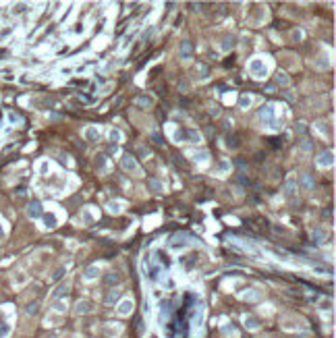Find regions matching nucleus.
<instances>
[{
    "mask_svg": "<svg viewBox=\"0 0 336 338\" xmlns=\"http://www.w3.org/2000/svg\"><path fill=\"white\" fill-rule=\"evenodd\" d=\"M29 214H31V216H37V214H40V206H37V203H33V206H31V210H29Z\"/></svg>",
    "mask_w": 336,
    "mask_h": 338,
    "instance_id": "1",
    "label": "nucleus"
},
{
    "mask_svg": "<svg viewBox=\"0 0 336 338\" xmlns=\"http://www.w3.org/2000/svg\"><path fill=\"white\" fill-rule=\"evenodd\" d=\"M87 137L89 139H98V133L96 131H87Z\"/></svg>",
    "mask_w": 336,
    "mask_h": 338,
    "instance_id": "2",
    "label": "nucleus"
}]
</instances>
